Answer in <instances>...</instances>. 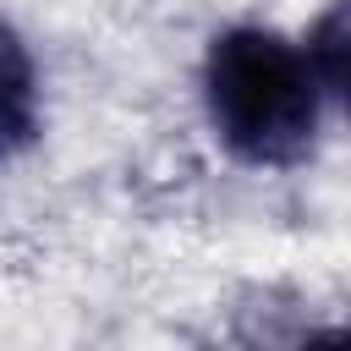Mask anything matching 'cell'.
Instances as JSON below:
<instances>
[{"label":"cell","instance_id":"1","mask_svg":"<svg viewBox=\"0 0 351 351\" xmlns=\"http://www.w3.org/2000/svg\"><path fill=\"white\" fill-rule=\"evenodd\" d=\"M203 99L219 143L247 165H296L318 143L324 104L335 99L307 44L269 27H230L208 44Z\"/></svg>","mask_w":351,"mask_h":351},{"label":"cell","instance_id":"2","mask_svg":"<svg viewBox=\"0 0 351 351\" xmlns=\"http://www.w3.org/2000/svg\"><path fill=\"white\" fill-rule=\"evenodd\" d=\"M38 132V77L11 27H0V165Z\"/></svg>","mask_w":351,"mask_h":351}]
</instances>
